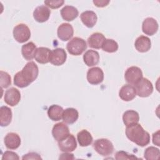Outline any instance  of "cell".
Here are the masks:
<instances>
[{
    "instance_id": "cell-1",
    "label": "cell",
    "mask_w": 160,
    "mask_h": 160,
    "mask_svg": "<svg viewBox=\"0 0 160 160\" xmlns=\"http://www.w3.org/2000/svg\"><path fill=\"white\" fill-rule=\"evenodd\" d=\"M39 74L37 64L30 61L28 62L21 71L18 72L14 77V84L21 88L28 86L36 79Z\"/></svg>"
},
{
    "instance_id": "cell-2",
    "label": "cell",
    "mask_w": 160,
    "mask_h": 160,
    "mask_svg": "<svg viewBox=\"0 0 160 160\" xmlns=\"http://www.w3.org/2000/svg\"><path fill=\"white\" fill-rule=\"evenodd\" d=\"M126 135L131 141L141 147H144L150 142L149 134L138 123L126 126Z\"/></svg>"
},
{
    "instance_id": "cell-3",
    "label": "cell",
    "mask_w": 160,
    "mask_h": 160,
    "mask_svg": "<svg viewBox=\"0 0 160 160\" xmlns=\"http://www.w3.org/2000/svg\"><path fill=\"white\" fill-rule=\"evenodd\" d=\"M86 48L87 44L85 40L78 37L72 38L66 45V49L68 52L73 56L81 55Z\"/></svg>"
},
{
    "instance_id": "cell-4",
    "label": "cell",
    "mask_w": 160,
    "mask_h": 160,
    "mask_svg": "<svg viewBox=\"0 0 160 160\" xmlns=\"http://www.w3.org/2000/svg\"><path fill=\"white\" fill-rule=\"evenodd\" d=\"M93 148L99 154L103 156L111 154L114 151L112 143L105 138L96 139L93 143Z\"/></svg>"
},
{
    "instance_id": "cell-5",
    "label": "cell",
    "mask_w": 160,
    "mask_h": 160,
    "mask_svg": "<svg viewBox=\"0 0 160 160\" xmlns=\"http://www.w3.org/2000/svg\"><path fill=\"white\" fill-rule=\"evenodd\" d=\"M13 36L16 41L19 43H23L29 39L31 31L27 25L21 23L14 28Z\"/></svg>"
},
{
    "instance_id": "cell-6",
    "label": "cell",
    "mask_w": 160,
    "mask_h": 160,
    "mask_svg": "<svg viewBox=\"0 0 160 160\" xmlns=\"http://www.w3.org/2000/svg\"><path fill=\"white\" fill-rule=\"evenodd\" d=\"M136 94L141 98L149 96L153 91L152 82L147 78H142L135 86Z\"/></svg>"
},
{
    "instance_id": "cell-7",
    "label": "cell",
    "mask_w": 160,
    "mask_h": 160,
    "mask_svg": "<svg viewBox=\"0 0 160 160\" xmlns=\"http://www.w3.org/2000/svg\"><path fill=\"white\" fill-rule=\"evenodd\" d=\"M124 78L129 84L135 86L142 78V72L139 68L131 66L126 71Z\"/></svg>"
},
{
    "instance_id": "cell-8",
    "label": "cell",
    "mask_w": 160,
    "mask_h": 160,
    "mask_svg": "<svg viewBox=\"0 0 160 160\" xmlns=\"http://www.w3.org/2000/svg\"><path fill=\"white\" fill-rule=\"evenodd\" d=\"M58 147L64 152H70L74 151L77 148L75 137L72 134H69L66 138L58 141Z\"/></svg>"
},
{
    "instance_id": "cell-9",
    "label": "cell",
    "mask_w": 160,
    "mask_h": 160,
    "mask_svg": "<svg viewBox=\"0 0 160 160\" xmlns=\"http://www.w3.org/2000/svg\"><path fill=\"white\" fill-rule=\"evenodd\" d=\"M67 54L62 48H56L51 51L49 55V62L54 66H61L66 60Z\"/></svg>"
},
{
    "instance_id": "cell-10",
    "label": "cell",
    "mask_w": 160,
    "mask_h": 160,
    "mask_svg": "<svg viewBox=\"0 0 160 160\" xmlns=\"http://www.w3.org/2000/svg\"><path fill=\"white\" fill-rule=\"evenodd\" d=\"M87 80L93 85H97L104 80V72L99 67H94L88 69L87 72Z\"/></svg>"
},
{
    "instance_id": "cell-11",
    "label": "cell",
    "mask_w": 160,
    "mask_h": 160,
    "mask_svg": "<svg viewBox=\"0 0 160 160\" xmlns=\"http://www.w3.org/2000/svg\"><path fill=\"white\" fill-rule=\"evenodd\" d=\"M4 99L7 104L11 106H14L21 100V93L18 89L12 87L5 92Z\"/></svg>"
},
{
    "instance_id": "cell-12",
    "label": "cell",
    "mask_w": 160,
    "mask_h": 160,
    "mask_svg": "<svg viewBox=\"0 0 160 160\" xmlns=\"http://www.w3.org/2000/svg\"><path fill=\"white\" fill-rule=\"evenodd\" d=\"M69 134V128L64 122H58L54 124L52 129V135L57 141H59L64 139Z\"/></svg>"
},
{
    "instance_id": "cell-13",
    "label": "cell",
    "mask_w": 160,
    "mask_h": 160,
    "mask_svg": "<svg viewBox=\"0 0 160 160\" xmlns=\"http://www.w3.org/2000/svg\"><path fill=\"white\" fill-rule=\"evenodd\" d=\"M158 28L159 26L157 21L152 18H147L142 22V30L146 35H154L157 32Z\"/></svg>"
},
{
    "instance_id": "cell-14",
    "label": "cell",
    "mask_w": 160,
    "mask_h": 160,
    "mask_svg": "<svg viewBox=\"0 0 160 160\" xmlns=\"http://www.w3.org/2000/svg\"><path fill=\"white\" fill-rule=\"evenodd\" d=\"M74 29L69 23H62L58 28L57 34L59 39L62 41L69 40L73 36Z\"/></svg>"
},
{
    "instance_id": "cell-15",
    "label": "cell",
    "mask_w": 160,
    "mask_h": 160,
    "mask_svg": "<svg viewBox=\"0 0 160 160\" xmlns=\"http://www.w3.org/2000/svg\"><path fill=\"white\" fill-rule=\"evenodd\" d=\"M51 14L50 9L46 6H38L33 12V17L38 22H44L48 20Z\"/></svg>"
},
{
    "instance_id": "cell-16",
    "label": "cell",
    "mask_w": 160,
    "mask_h": 160,
    "mask_svg": "<svg viewBox=\"0 0 160 160\" xmlns=\"http://www.w3.org/2000/svg\"><path fill=\"white\" fill-rule=\"evenodd\" d=\"M136 91L135 87L131 84H125L121 87L119 91V96L124 101H130L135 98Z\"/></svg>"
},
{
    "instance_id": "cell-17",
    "label": "cell",
    "mask_w": 160,
    "mask_h": 160,
    "mask_svg": "<svg viewBox=\"0 0 160 160\" xmlns=\"http://www.w3.org/2000/svg\"><path fill=\"white\" fill-rule=\"evenodd\" d=\"M21 142L19 136L15 132H9L4 138V144L9 149H16L19 147Z\"/></svg>"
},
{
    "instance_id": "cell-18",
    "label": "cell",
    "mask_w": 160,
    "mask_h": 160,
    "mask_svg": "<svg viewBox=\"0 0 160 160\" xmlns=\"http://www.w3.org/2000/svg\"><path fill=\"white\" fill-rule=\"evenodd\" d=\"M134 46L138 52H146L151 49V41L148 37L140 36L136 39Z\"/></svg>"
},
{
    "instance_id": "cell-19",
    "label": "cell",
    "mask_w": 160,
    "mask_h": 160,
    "mask_svg": "<svg viewBox=\"0 0 160 160\" xmlns=\"http://www.w3.org/2000/svg\"><path fill=\"white\" fill-rule=\"evenodd\" d=\"M82 23L88 28H92L96 23L98 18L96 14L92 11H86L82 12L80 16Z\"/></svg>"
},
{
    "instance_id": "cell-20",
    "label": "cell",
    "mask_w": 160,
    "mask_h": 160,
    "mask_svg": "<svg viewBox=\"0 0 160 160\" xmlns=\"http://www.w3.org/2000/svg\"><path fill=\"white\" fill-rule=\"evenodd\" d=\"M104 36L101 32H94L92 34L88 39L89 46L94 49H100L105 41Z\"/></svg>"
},
{
    "instance_id": "cell-21",
    "label": "cell",
    "mask_w": 160,
    "mask_h": 160,
    "mask_svg": "<svg viewBox=\"0 0 160 160\" xmlns=\"http://www.w3.org/2000/svg\"><path fill=\"white\" fill-rule=\"evenodd\" d=\"M78 10L72 6H65L61 10L62 18L67 21H73L78 16Z\"/></svg>"
},
{
    "instance_id": "cell-22",
    "label": "cell",
    "mask_w": 160,
    "mask_h": 160,
    "mask_svg": "<svg viewBox=\"0 0 160 160\" xmlns=\"http://www.w3.org/2000/svg\"><path fill=\"white\" fill-rule=\"evenodd\" d=\"M83 61L88 66H94L99 61V54L96 51L88 50L83 55Z\"/></svg>"
},
{
    "instance_id": "cell-23",
    "label": "cell",
    "mask_w": 160,
    "mask_h": 160,
    "mask_svg": "<svg viewBox=\"0 0 160 160\" xmlns=\"http://www.w3.org/2000/svg\"><path fill=\"white\" fill-rule=\"evenodd\" d=\"M51 50L45 47L37 48L35 53V60L40 64H46L49 62V55Z\"/></svg>"
},
{
    "instance_id": "cell-24",
    "label": "cell",
    "mask_w": 160,
    "mask_h": 160,
    "mask_svg": "<svg viewBox=\"0 0 160 160\" xmlns=\"http://www.w3.org/2000/svg\"><path fill=\"white\" fill-rule=\"evenodd\" d=\"M36 46L32 42H29L21 48V53L24 59L26 60H32L34 58L36 51Z\"/></svg>"
},
{
    "instance_id": "cell-25",
    "label": "cell",
    "mask_w": 160,
    "mask_h": 160,
    "mask_svg": "<svg viewBox=\"0 0 160 160\" xmlns=\"http://www.w3.org/2000/svg\"><path fill=\"white\" fill-rule=\"evenodd\" d=\"M139 120V114L134 110H128L122 115V121L126 126L138 123Z\"/></svg>"
},
{
    "instance_id": "cell-26",
    "label": "cell",
    "mask_w": 160,
    "mask_h": 160,
    "mask_svg": "<svg viewBox=\"0 0 160 160\" xmlns=\"http://www.w3.org/2000/svg\"><path fill=\"white\" fill-rule=\"evenodd\" d=\"M12 111L8 106H1L0 108V124L2 127L8 126L12 120Z\"/></svg>"
},
{
    "instance_id": "cell-27",
    "label": "cell",
    "mask_w": 160,
    "mask_h": 160,
    "mask_svg": "<svg viewBox=\"0 0 160 160\" xmlns=\"http://www.w3.org/2000/svg\"><path fill=\"white\" fill-rule=\"evenodd\" d=\"M79 118L78 111L72 108H69L64 110L62 113V120L67 124L74 123Z\"/></svg>"
},
{
    "instance_id": "cell-28",
    "label": "cell",
    "mask_w": 160,
    "mask_h": 160,
    "mask_svg": "<svg viewBox=\"0 0 160 160\" xmlns=\"http://www.w3.org/2000/svg\"><path fill=\"white\" fill-rule=\"evenodd\" d=\"M63 109L61 106L53 104L51 105L48 109V117L54 121H58L62 119Z\"/></svg>"
},
{
    "instance_id": "cell-29",
    "label": "cell",
    "mask_w": 160,
    "mask_h": 160,
    "mask_svg": "<svg viewBox=\"0 0 160 160\" xmlns=\"http://www.w3.org/2000/svg\"><path fill=\"white\" fill-rule=\"evenodd\" d=\"M79 144L82 147L88 146L92 142V137L91 133L86 129H82L77 134Z\"/></svg>"
},
{
    "instance_id": "cell-30",
    "label": "cell",
    "mask_w": 160,
    "mask_h": 160,
    "mask_svg": "<svg viewBox=\"0 0 160 160\" xmlns=\"http://www.w3.org/2000/svg\"><path fill=\"white\" fill-rule=\"evenodd\" d=\"M101 48L104 51L107 52H114L118 49V44L113 39H106L102 45Z\"/></svg>"
},
{
    "instance_id": "cell-31",
    "label": "cell",
    "mask_w": 160,
    "mask_h": 160,
    "mask_svg": "<svg viewBox=\"0 0 160 160\" xmlns=\"http://www.w3.org/2000/svg\"><path fill=\"white\" fill-rule=\"evenodd\" d=\"M159 154V149L154 146H150L147 148L144 152V158L147 160L158 159Z\"/></svg>"
},
{
    "instance_id": "cell-32",
    "label": "cell",
    "mask_w": 160,
    "mask_h": 160,
    "mask_svg": "<svg viewBox=\"0 0 160 160\" xmlns=\"http://www.w3.org/2000/svg\"><path fill=\"white\" fill-rule=\"evenodd\" d=\"M0 76H1V86L2 88H6L9 87L11 84V79L10 75L3 71H0Z\"/></svg>"
},
{
    "instance_id": "cell-33",
    "label": "cell",
    "mask_w": 160,
    "mask_h": 160,
    "mask_svg": "<svg viewBox=\"0 0 160 160\" xmlns=\"http://www.w3.org/2000/svg\"><path fill=\"white\" fill-rule=\"evenodd\" d=\"M115 159L117 160L119 159H138L133 154H129L126 152L123 151H118L115 154Z\"/></svg>"
},
{
    "instance_id": "cell-34",
    "label": "cell",
    "mask_w": 160,
    "mask_h": 160,
    "mask_svg": "<svg viewBox=\"0 0 160 160\" xmlns=\"http://www.w3.org/2000/svg\"><path fill=\"white\" fill-rule=\"evenodd\" d=\"M64 1L62 0L58 1H44V4L51 9H57L63 5Z\"/></svg>"
},
{
    "instance_id": "cell-35",
    "label": "cell",
    "mask_w": 160,
    "mask_h": 160,
    "mask_svg": "<svg viewBox=\"0 0 160 160\" xmlns=\"http://www.w3.org/2000/svg\"><path fill=\"white\" fill-rule=\"evenodd\" d=\"M19 159L18 155L17 154V153L12 152V151H5L2 155V159L4 160V159H17L18 160Z\"/></svg>"
},
{
    "instance_id": "cell-36",
    "label": "cell",
    "mask_w": 160,
    "mask_h": 160,
    "mask_svg": "<svg viewBox=\"0 0 160 160\" xmlns=\"http://www.w3.org/2000/svg\"><path fill=\"white\" fill-rule=\"evenodd\" d=\"M22 159L23 160H24V159H42V158L39 154H38L36 152H34L24 154L22 156Z\"/></svg>"
},
{
    "instance_id": "cell-37",
    "label": "cell",
    "mask_w": 160,
    "mask_h": 160,
    "mask_svg": "<svg viewBox=\"0 0 160 160\" xmlns=\"http://www.w3.org/2000/svg\"><path fill=\"white\" fill-rule=\"evenodd\" d=\"M109 2H110L109 1H104V0L93 1V3L94 4V5L99 8H103V7L106 6L109 3Z\"/></svg>"
},
{
    "instance_id": "cell-38",
    "label": "cell",
    "mask_w": 160,
    "mask_h": 160,
    "mask_svg": "<svg viewBox=\"0 0 160 160\" xmlns=\"http://www.w3.org/2000/svg\"><path fill=\"white\" fill-rule=\"evenodd\" d=\"M152 142L154 144L159 146V130L152 134Z\"/></svg>"
},
{
    "instance_id": "cell-39",
    "label": "cell",
    "mask_w": 160,
    "mask_h": 160,
    "mask_svg": "<svg viewBox=\"0 0 160 160\" xmlns=\"http://www.w3.org/2000/svg\"><path fill=\"white\" fill-rule=\"evenodd\" d=\"M73 155L74 154H72L64 152V154H61L59 159H74V157Z\"/></svg>"
}]
</instances>
